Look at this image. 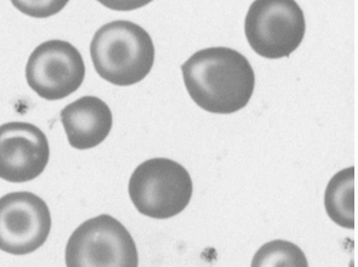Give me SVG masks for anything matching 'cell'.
<instances>
[{"label":"cell","instance_id":"cell-7","mask_svg":"<svg viewBox=\"0 0 358 267\" xmlns=\"http://www.w3.org/2000/svg\"><path fill=\"white\" fill-rule=\"evenodd\" d=\"M50 209L37 194L13 192L0 199V250L27 255L50 235Z\"/></svg>","mask_w":358,"mask_h":267},{"label":"cell","instance_id":"cell-9","mask_svg":"<svg viewBox=\"0 0 358 267\" xmlns=\"http://www.w3.org/2000/svg\"><path fill=\"white\" fill-rule=\"evenodd\" d=\"M60 117L69 145L79 151L103 143L113 125L110 107L96 96L80 97L64 107Z\"/></svg>","mask_w":358,"mask_h":267},{"label":"cell","instance_id":"cell-1","mask_svg":"<svg viewBox=\"0 0 358 267\" xmlns=\"http://www.w3.org/2000/svg\"><path fill=\"white\" fill-rule=\"evenodd\" d=\"M189 96L204 111L231 115L253 96L255 74L248 59L234 49L216 46L197 51L181 66Z\"/></svg>","mask_w":358,"mask_h":267},{"label":"cell","instance_id":"cell-11","mask_svg":"<svg viewBox=\"0 0 358 267\" xmlns=\"http://www.w3.org/2000/svg\"><path fill=\"white\" fill-rule=\"evenodd\" d=\"M250 267H308L301 248L289 240H275L262 245Z\"/></svg>","mask_w":358,"mask_h":267},{"label":"cell","instance_id":"cell-4","mask_svg":"<svg viewBox=\"0 0 358 267\" xmlns=\"http://www.w3.org/2000/svg\"><path fill=\"white\" fill-rule=\"evenodd\" d=\"M67 267H138V253L128 229L107 214L76 229L66 245Z\"/></svg>","mask_w":358,"mask_h":267},{"label":"cell","instance_id":"cell-10","mask_svg":"<svg viewBox=\"0 0 358 267\" xmlns=\"http://www.w3.org/2000/svg\"><path fill=\"white\" fill-rule=\"evenodd\" d=\"M327 214L336 225L355 229V168L336 173L327 186L324 194Z\"/></svg>","mask_w":358,"mask_h":267},{"label":"cell","instance_id":"cell-3","mask_svg":"<svg viewBox=\"0 0 358 267\" xmlns=\"http://www.w3.org/2000/svg\"><path fill=\"white\" fill-rule=\"evenodd\" d=\"M189 171L178 161L152 158L134 171L129 196L140 214L152 219H170L184 212L192 199Z\"/></svg>","mask_w":358,"mask_h":267},{"label":"cell","instance_id":"cell-8","mask_svg":"<svg viewBox=\"0 0 358 267\" xmlns=\"http://www.w3.org/2000/svg\"><path fill=\"white\" fill-rule=\"evenodd\" d=\"M49 159V141L38 127L23 122L0 125V179L32 181L45 171Z\"/></svg>","mask_w":358,"mask_h":267},{"label":"cell","instance_id":"cell-6","mask_svg":"<svg viewBox=\"0 0 358 267\" xmlns=\"http://www.w3.org/2000/svg\"><path fill=\"white\" fill-rule=\"evenodd\" d=\"M85 78V64L76 46L49 41L36 48L26 66L33 92L48 101H57L77 92Z\"/></svg>","mask_w":358,"mask_h":267},{"label":"cell","instance_id":"cell-2","mask_svg":"<svg viewBox=\"0 0 358 267\" xmlns=\"http://www.w3.org/2000/svg\"><path fill=\"white\" fill-rule=\"evenodd\" d=\"M90 55L97 73L108 83L128 87L148 77L155 64V44L141 26L113 21L92 38Z\"/></svg>","mask_w":358,"mask_h":267},{"label":"cell","instance_id":"cell-5","mask_svg":"<svg viewBox=\"0 0 358 267\" xmlns=\"http://www.w3.org/2000/svg\"><path fill=\"white\" fill-rule=\"evenodd\" d=\"M244 31L257 55L289 57L305 37V15L294 0H257L249 8Z\"/></svg>","mask_w":358,"mask_h":267}]
</instances>
